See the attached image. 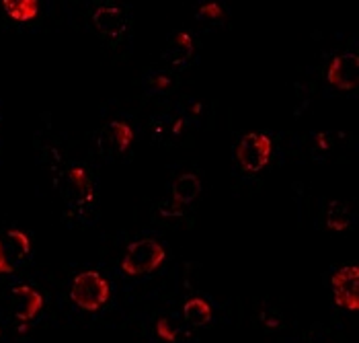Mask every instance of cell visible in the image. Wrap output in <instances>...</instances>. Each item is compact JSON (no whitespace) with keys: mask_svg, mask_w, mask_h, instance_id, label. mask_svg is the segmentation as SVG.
<instances>
[{"mask_svg":"<svg viewBox=\"0 0 359 343\" xmlns=\"http://www.w3.org/2000/svg\"><path fill=\"white\" fill-rule=\"evenodd\" d=\"M183 318L191 325V327H203L212 321V307L205 298L195 296L191 300L185 302L183 307Z\"/></svg>","mask_w":359,"mask_h":343,"instance_id":"7c38bea8","label":"cell"},{"mask_svg":"<svg viewBox=\"0 0 359 343\" xmlns=\"http://www.w3.org/2000/svg\"><path fill=\"white\" fill-rule=\"evenodd\" d=\"M156 333H158V337L165 339V342L175 343L179 339V329L170 323V318H158V323H156Z\"/></svg>","mask_w":359,"mask_h":343,"instance_id":"2e32d148","label":"cell"},{"mask_svg":"<svg viewBox=\"0 0 359 343\" xmlns=\"http://www.w3.org/2000/svg\"><path fill=\"white\" fill-rule=\"evenodd\" d=\"M271 150H273V144L269 136L250 132L247 136H243L236 146V161L241 163L245 171L259 173L267 167L271 159Z\"/></svg>","mask_w":359,"mask_h":343,"instance_id":"277c9868","label":"cell"},{"mask_svg":"<svg viewBox=\"0 0 359 343\" xmlns=\"http://www.w3.org/2000/svg\"><path fill=\"white\" fill-rule=\"evenodd\" d=\"M199 17L203 19H222L224 17V8L218 2H208L199 6Z\"/></svg>","mask_w":359,"mask_h":343,"instance_id":"ac0fdd59","label":"cell"},{"mask_svg":"<svg viewBox=\"0 0 359 343\" xmlns=\"http://www.w3.org/2000/svg\"><path fill=\"white\" fill-rule=\"evenodd\" d=\"M111 286L107 278L99 271H83L72 280L70 298L72 302L86 313H97L109 302Z\"/></svg>","mask_w":359,"mask_h":343,"instance_id":"6da1fadb","label":"cell"},{"mask_svg":"<svg viewBox=\"0 0 359 343\" xmlns=\"http://www.w3.org/2000/svg\"><path fill=\"white\" fill-rule=\"evenodd\" d=\"M6 15L19 23H27V21H33L37 15H39V2L37 0H4L2 2Z\"/></svg>","mask_w":359,"mask_h":343,"instance_id":"4fadbf2b","label":"cell"},{"mask_svg":"<svg viewBox=\"0 0 359 343\" xmlns=\"http://www.w3.org/2000/svg\"><path fill=\"white\" fill-rule=\"evenodd\" d=\"M11 296H13V311H15V316L21 323H29V321L37 318V315L43 309V296L35 288L29 286V284L15 286L11 290Z\"/></svg>","mask_w":359,"mask_h":343,"instance_id":"ba28073f","label":"cell"},{"mask_svg":"<svg viewBox=\"0 0 359 343\" xmlns=\"http://www.w3.org/2000/svg\"><path fill=\"white\" fill-rule=\"evenodd\" d=\"M0 274H15L13 255H11V251H8V247L4 245L2 236H0Z\"/></svg>","mask_w":359,"mask_h":343,"instance_id":"e0dca14e","label":"cell"},{"mask_svg":"<svg viewBox=\"0 0 359 343\" xmlns=\"http://www.w3.org/2000/svg\"><path fill=\"white\" fill-rule=\"evenodd\" d=\"M148 85L156 86V88H166V86L170 85V81H168L166 74H152V76L148 79Z\"/></svg>","mask_w":359,"mask_h":343,"instance_id":"d6986e66","label":"cell"},{"mask_svg":"<svg viewBox=\"0 0 359 343\" xmlns=\"http://www.w3.org/2000/svg\"><path fill=\"white\" fill-rule=\"evenodd\" d=\"M172 201L179 206L191 203L197 200V196L201 194V181L194 173H185L181 177H177V181L172 183Z\"/></svg>","mask_w":359,"mask_h":343,"instance_id":"8fae6325","label":"cell"},{"mask_svg":"<svg viewBox=\"0 0 359 343\" xmlns=\"http://www.w3.org/2000/svg\"><path fill=\"white\" fill-rule=\"evenodd\" d=\"M166 259L165 247L154 238H140L134 241L121 259V271L130 278L148 276L156 271Z\"/></svg>","mask_w":359,"mask_h":343,"instance_id":"7a4b0ae2","label":"cell"},{"mask_svg":"<svg viewBox=\"0 0 359 343\" xmlns=\"http://www.w3.org/2000/svg\"><path fill=\"white\" fill-rule=\"evenodd\" d=\"M327 227L331 230H347L351 227V210L343 201H331L327 208Z\"/></svg>","mask_w":359,"mask_h":343,"instance_id":"5bb4252c","label":"cell"},{"mask_svg":"<svg viewBox=\"0 0 359 343\" xmlns=\"http://www.w3.org/2000/svg\"><path fill=\"white\" fill-rule=\"evenodd\" d=\"M6 238L13 245V259H23L31 253V241H29V236L23 230H8Z\"/></svg>","mask_w":359,"mask_h":343,"instance_id":"9a60e30c","label":"cell"},{"mask_svg":"<svg viewBox=\"0 0 359 343\" xmlns=\"http://www.w3.org/2000/svg\"><path fill=\"white\" fill-rule=\"evenodd\" d=\"M359 58L358 54H339L332 58L327 70V81L334 88L341 90H353L358 86Z\"/></svg>","mask_w":359,"mask_h":343,"instance_id":"52a82bcc","label":"cell"},{"mask_svg":"<svg viewBox=\"0 0 359 343\" xmlns=\"http://www.w3.org/2000/svg\"><path fill=\"white\" fill-rule=\"evenodd\" d=\"M134 142V130L130 123L126 121H109L101 134H99V140H97V146H99V152L105 161H113L117 156H121L130 144Z\"/></svg>","mask_w":359,"mask_h":343,"instance_id":"5b68a950","label":"cell"},{"mask_svg":"<svg viewBox=\"0 0 359 343\" xmlns=\"http://www.w3.org/2000/svg\"><path fill=\"white\" fill-rule=\"evenodd\" d=\"M93 21H95V27L109 39H119L128 27V19L123 11L119 6H109V4L97 8L93 15Z\"/></svg>","mask_w":359,"mask_h":343,"instance_id":"9c48e42d","label":"cell"},{"mask_svg":"<svg viewBox=\"0 0 359 343\" xmlns=\"http://www.w3.org/2000/svg\"><path fill=\"white\" fill-rule=\"evenodd\" d=\"M60 194L64 201L83 214L95 203V185L83 167H70L66 173V179L60 183Z\"/></svg>","mask_w":359,"mask_h":343,"instance_id":"3957f363","label":"cell"},{"mask_svg":"<svg viewBox=\"0 0 359 343\" xmlns=\"http://www.w3.org/2000/svg\"><path fill=\"white\" fill-rule=\"evenodd\" d=\"M194 56V37L187 31H175L168 37L163 58L170 66H185Z\"/></svg>","mask_w":359,"mask_h":343,"instance_id":"30bf717a","label":"cell"},{"mask_svg":"<svg viewBox=\"0 0 359 343\" xmlns=\"http://www.w3.org/2000/svg\"><path fill=\"white\" fill-rule=\"evenodd\" d=\"M358 278L359 269L355 265H345L332 274L331 286L334 294V304L339 309L355 313L359 309L358 298Z\"/></svg>","mask_w":359,"mask_h":343,"instance_id":"8992f818","label":"cell"}]
</instances>
